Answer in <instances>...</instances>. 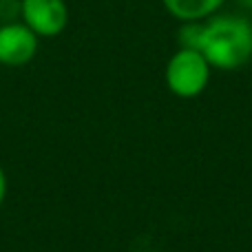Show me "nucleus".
<instances>
[{
  "mask_svg": "<svg viewBox=\"0 0 252 252\" xmlns=\"http://www.w3.org/2000/svg\"><path fill=\"white\" fill-rule=\"evenodd\" d=\"M40 38L25 22H7L0 27V64L25 66L38 53Z\"/></svg>",
  "mask_w": 252,
  "mask_h": 252,
  "instance_id": "20e7f679",
  "label": "nucleus"
},
{
  "mask_svg": "<svg viewBox=\"0 0 252 252\" xmlns=\"http://www.w3.org/2000/svg\"><path fill=\"white\" fill-rule=\"evenodd\" d=\"M20 16L38 38H58L69 25L64 0H20Z\"/></svg>",
  "mask_w": 252,
  "mask_h": 252,
  "instance_id": "7ed1b4c3",
  "label": "nucleus"
},
{
  "mask_svg": "<svg viewBox=\"0 0 252 252\" xmlns=\"http://www.w3.org/2000/svg\"><path fill=\"white\" fill-rule=\"evenodd\" d=\"M197 51L213 69H241L252 60V22L235 13H215L201 22Z\"/></svg>",
  "mask_w": 252,
  "mask_h": 252,
  "instance_id": "f257e3e1",
  "label": "nucleus"
},
{
  "mask_svg": "<svg viewBox=\"0 0 252 252\" xmlns=\"http://www.w3.org/2000/svg\"><path fill=\"white\" fill-rule=\"evenodd\" d=\"M4 192H7V179H4V173H2V168H0V206H2Z\"/></svg>",
  "mask_w": 252,
  "mask_h": 252,
  "instance_id": "423d86ee",
  "label": "nucleus"
},
{
  "mask_svg": "<svg viewBox=\"0 0 252 252\" xmlns=\"http://www.w3.org/2000/svg\"><path fill=\"white\" fill-rule=\"evenodd\" d=\"M226 0H161L164 9L179 22H201L221 9Z\"/></svg>",
  "mask_w": 252,
  "mask_h": 252,
  "instance_id": "39448f33",
  "label": "nucleus"
},
{
  "mask_svg": "<svg viewBox=\"0 0 252 252\" xmlns=\"http://www.w3.org/2000/svg\"><path fill=\"white\" fill-rule=\"evenodd\" d=\"M210 71H213V66L201 56V51L179 47L166 62L164 80L173 95L182 97V100H190V97H197L206 91L210 82Z\"/></svg>",
  "mask_w": 252,
  "mask_h": 252,
  "instance_id": "f03ea898",
  "label": "nucleus"
}]
</instances>
